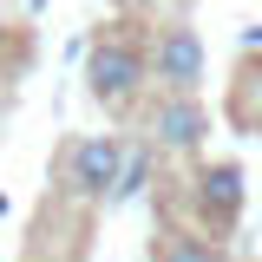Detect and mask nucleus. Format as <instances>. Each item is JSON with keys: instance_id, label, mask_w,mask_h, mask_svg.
<instances>
[{"instance_id": "0eeeda50", "label": "nucleus", "mask_w": 262, "mask_h": 262, "mask_svg": "<svg viewBox=\"0 0 262 262\" xmlns=\"http://www.w3.org/2000/svg\"><path fill=\"white\" fill-rule=\"evenodd\" d=\"M151 184V151H125V170H118V184H112V203H125L131 190H144Z\"/></svg>"}, {"instance_id": "f257e3e1", "label": "nucleus", "mask_w": 262, "mask_h": 262, "mask_svg": "<svg viewBox=\"0 0 262 262\" xmlns=\"http://www.w3.org/2000/svg\"><path fill=\"white\" fill-rule=\"evenodd\" d=\"M144 79H151V59H144V46H131L118 33H105L92 53H85V92L112 112V118H125L138 92H144Z\"/></svg>"}, {"instance_id": "7ed1b4c3", "label": "nucleus", "mask_w": 262, "mask_h": 262, "mask_svg": "<svg viewBox=\"0 0 262 262\" xmlns=\"http://www.w3.org/2000/svg\"><path fill=\"white\" fill-rule=\"evenodd\" d=\"M118 170H125V144L118 138H72L59 158V184L72 196H112Z\"/></svg>"}, {"instance_id": "20e7f679", "label": "nucleus", "mask_w": 262, "mask_h": 262, "mask_svg": "<svg viewBox=\"0 0 262 262\" xmlns=\"http://www.w3.org/2000/svg\"><path fill=\"white\" fill-rule=\"evenodd\" d=\"M243 164H203L196 170V184H190V203H196V216L210 229H229L236 216H243Z\"/></svg>"}, {"instance_id": "39448f33", "label": "nucleus", "mask_w": 262, "mask_h": 262, "mask_svg": "<svg viewBox=\"0 0 262 262\" xmlns=\"http://www.w3.org/2000/svg\"><path fill=\"white\" fill-rule=\"evenodd\" d=\"M203 131H210V118H203L196 98H158V112H151V144L158 151H196Z\"/></svg>"}, {"instance_id": "423d86ee", "label": "nucleus", "mask_w": 262, "mask_h": 262, "mask_svg": "<svg viewBox=\"0 0 262 262\" xmlns=\"http://www.w3.org/2000/svg\"><path fill=\"white\" fill-rule=\"evenodd\" d=\"M158 262H223V249L210 236H190V229H164L158 236Z\"/></svg>"}, {"instance_id": "f03ea898", "label": "nucleus", "mask_w": 262, "mask_h": 262, "mask_svg": "<svg viewBox=\"0 0 262 262\" xmlns=\"http://www.w3.org/2000/svg\"><path fill=\"white\" fill-rule=\"evenodd\" d=\"M144 59H151V85L164 98H196V85H203V39H196L190 20H164L158 46Z\"/></svg>"}]
</instances>
